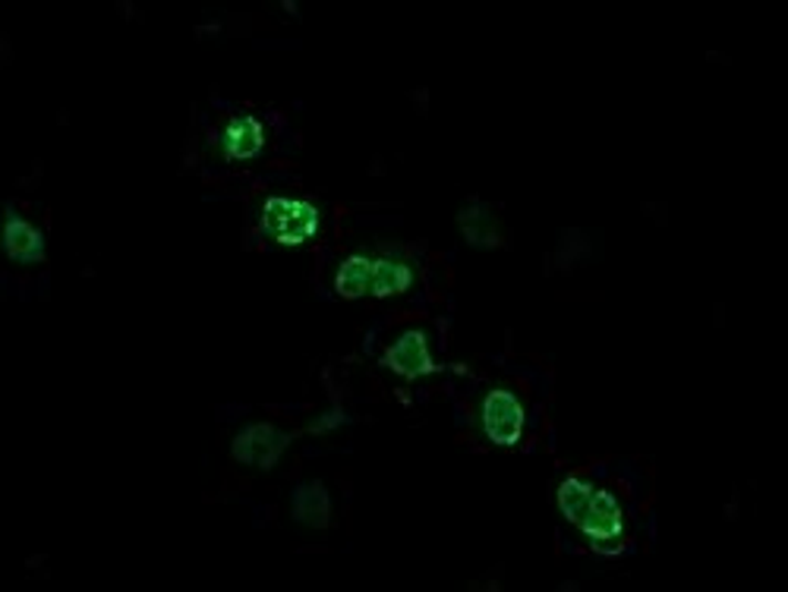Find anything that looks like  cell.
Returning a JSON list of instances; mask_svg holds the SVG:
<instances>
[{
  "label": "cell",
  "mask_w": 788,
  "mask_h": 592,
  "mask_svg": "<svg viewBox=\"0 0 788 592\" xmlns=\"http://www.w3.org/2000/svg\"><path fill=\"white\" fill-rule=\"evenodd\" d=\"M460 230H464L467 243H474L477 249H496V246L501 243L496 215H492L489 205L483 202L467 205V208L460 211Z\"/></svg>",
  "instance_id": "9"
},
{
  "label": "cell",
  "mask_w": 788,
  "mask_h": 592,
  "mask_svg": "<svg viewBox=\"0 0 788 592\" xmlns=\"http://www.w3.org/2000/svg\"><path fill=\"white\" fill-rule=\"evenodd\" d=\"M411 284H414V271H411V266L394 262V259H379V262H373V284H370V293L379 297V300H388V297H397V293H407Z\"/></svg>",
  "instance_id": "11"
},
{
  "label": "cell",
  "mask_w": 788,
  "mask_h": 592,
  "mask_svg": "<svg viewBox=\"0 0 788 592\" xmlns=\"http://www.w3.org/2000/svg\"><path fill=\"white\" fill-rule=\"evenodd\" d=\"M262 230L274 243L300 246L315 237L319 230V211L310 202H297L284 196H271L262 208Z\"/></svg>",
  "instance_id": "1"
},
{
  "label": "cell",
  "mask_w": 788,
  "mask_h": 592,
  "mask_svg": "<svg viewBox=\"0 0 788 592\" xmlns=\"http://www.w3.org/2000/svg\"><path fill=\"white\" fill-rule=\"evenodd\" d=\"M574 527H578L583 536H590L597 546L619 539L624 530V517H622V508H619V498H615L612 491L593 489L590 505H587V511L581 513V520H578Z\"/></svg>",
  "instance_id": "4"
},
{
  "label": "cell",
  "mask_w": 788,
  "mask_h": 592,
  "mask_svg": "<svg viewBox=\"0 0 788 592\" xmlns=\"http://www.w3.org/2000/svg\"><path fill=\"white\" fill-rule=\"evenodd\" d=\"M590 495H593V486L590 482H583V479H564L559 489V508L561 513L571 520V523H578L581 520V513L587 511V505H590Z\"/></svg>",
  "instance_id": "12"
},
{
  "label": "cell",
  "mask_w": 788,
  "mask_h": 592,
  "mask_svg": "<svg viewBox=\"0 0 788 592\" xmlns=\"http://www.w3.org/2000/svg\"><path fill=\"white\" fill-rule=\"evenodd\" d=\"M291 445V435L281 432L271 423H252L247 429L240 432L230 445V454L237 464H247V467H259V470H271L278 464V457L288 450Z\"/></svg>",
  "instance_id": "2"
},
{
  "label": "cell",
  "mask_w": 788,
  "mask_h": 592,
  "mask_svg": "<svg viewBox=\"0 0 788 592\" xmlns=\"http://www.w3.org/2000/svg\"><path fill=\"white\" fill-rule=\"evenodd\" d=\"M293 520L312 530H325L332 523V498L322 482H303L293 489Z\"/></svg>",
  "instance_id": "7"
},
{
  "label": "cell",
  "mask_w": 788,
  "mask_h": 592,
  "mask_svg": "<svg viewBox=\"0 0 788 592\" xmlns=\"http://www.w3.org/2000/svg\"><path fill=\"white\" fill-rule=\"evenodd\" d=\"M373 284V259L366 256H348L341 268H338V278H334V290L344 297V300H360L363 293H370Z\"/></svg>",
  "instance_id": "10"
},
{
  "label": "cell",
  "mask_w": 788,
  "mask_h": 592,
  "mask_svg": "<svg viewBox=\"0 0 788 592\" xmlns=\"http://www.w3.org/2000/svg\"><path fill=\"white\" fill-rule=\"evenodd\" d=\"M483 429L498 448H515L523 435V407L511 391L496 388L483 401Z\"/></svg>",
  "instance_id": "3"
},
{
  "label": "cell",
  "mask_w": 788,
  "mask_h": 592,
  "mask_svg": "<svg viewBox=\"0 0 788 592\" xmlns=\"http://www.w3.org/2000/svg\"><path fill=\"white\" fill-rule=\"evenodd\" d=\"M344 419H348V416H344L341 409H332V413H325V416H319V419H315V423H312V426H310V429H307V432H310V435H322V432L338 429V426H341Z\"/></svg>",
  "instance_id": "13"
},
{
  "label": "cell",
  "mask_w": 788,
  "mask_h": 592,
  "mask_svg": "<svg viewBox=\"0 0 788 592\" xmlns=\"http://www.w3.org/2000/svg\"><path fill=\"white\" fill-rule=\"evenodd\" d=\"M382 366L397 372L401 378H423V375L438 372L433 356H429V344H426L423 331H404L392 344V350L382 356Z\"/></svg>",
  "instance_id": "5"
},
{
  "label": "cell",
  "mask_w": 788,
  "mask_h": 592,
  "mask_svg": "<svg viewBox=\"0 0 788 592\" xmlns=\"http://www.w3.org/2000/svg\"><path fill=\"white\" fill-rule=\"evenodd\" d=\"M221 145H225V155L230 162H247L252 155H259L266 145L262 123L256 117H234L221 133Z\"/></svg>",
  "instance_id": "8"
},
{
  "label": "cell",
  "mask_w": 788,
  "mask_h": 592,
  "mask_svg": "<svg viewBox=\"0 0 788 592\" xmlns=\"http://www.w3.org/2000/svg\"><path fill=\"white\" fill-rule=\"evenodd\" d=\"M3 249L13 262L35 266L44 259V237L39 227H32L17 215L13 205H7V225H3Z\"/></svg>",
  "instance_id": "6"
}]
</instances>
